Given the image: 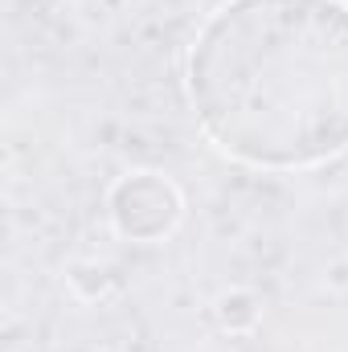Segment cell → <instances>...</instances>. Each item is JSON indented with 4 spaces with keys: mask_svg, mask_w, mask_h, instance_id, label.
Returning <instances> with one entry per match:
<instances>
[{
    "mask_svg": "<svg viewBox=\"0 0 348 352\" xmlns=\"http://www.w3.org/2000/svg\"><path fill=\"white\" fill-rule=\"evenodd\" d=\"M205 131L250 164H316L348 148V8L234 0L188 58Z\"/></svg>",
    "mask_w": 348,
    "mask_h": 352,
    "instance_id": "1",
    "label": "cell"
}]
</instances>
